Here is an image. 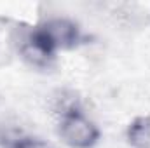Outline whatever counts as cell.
<instances>
[{
    "label": "cell",
    "mask_w": 150,
    "mask_h": 148,
    "mask_svg": "<svg viewBox=\"0 0 150 148\" xmlns=\"http://www.w3.org/2000/svg\"><path fill=\"white\" fill-rule=\"evenodd\" d=\"M58 136L70 148H93L100 141V127L82 108L58 117Z\"/></svg>",
    "instance_id": "2"
},
{
    "label": "cell",
    "mask_w": 150,
    "mask_h": 148,
    "mask_svg": "<svg viewBox=\"0 0 150 148\" xmlns=\"http://www.w3.org/2000/svg\"><path fill=\"white\" fill-rule=\"evenodd\" d=\"M12 45L18 52V56L37 70H47L56 61V51L49 44L47 37L40 30V26H26V28H16L12 32Z\"/></svg>",
    "instance_id": "1"
},
{
    "label": "cell",
    "mask_w": 150,
    "mask_h": 148,
    "mask_svg": "<svg viewBox=\"0 0 150 148\" xmlns=\"http://www.w3.org/2000/svg\"><path fill=\"white\" fill-rule=\"evenodd\" d=\"M131 148H150V117H136L126 129Z\"/></svg>",
    "instance_id": "5"
},
{
    "label": "cell",
    "mask_w": 150,
    "mask_h": 148,
    "mask_svg": "<svg viewBox=\"0 0 150 148\" xmlns=\"http://www.w3.org/2000/svg\"><path fill=\"white\" fill-rule=\"evenodd\" d=\"M38 26L56 52L63 51V49H74L79 45V42L82 38L79 25L68 18H61V16L49 18L44 23H40Z\"/></svg>",
    "instance_id": "3"
},
{
    "label": "cell",
    "mask_w": 150,
    "mask_h": 148,
    "mask_svg": "<svg viewBox=\"0 0 150 148\" xmlns=\"http://www.w3.org/2000/svg\"><path fill=\"white\" fill-rule=\"evenodd\" d=\"M0 147L2 148H52L47 140L33 136L23 131L19 125L7 124L0 127Z\"/></svg>",
    "instance_id": "4"
}]
</instances>
